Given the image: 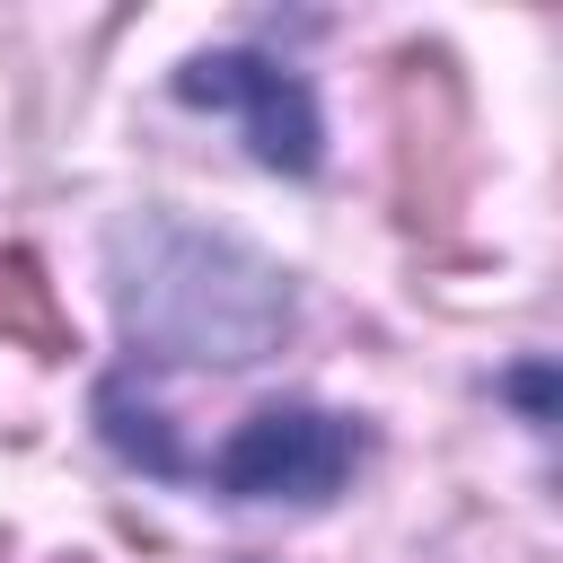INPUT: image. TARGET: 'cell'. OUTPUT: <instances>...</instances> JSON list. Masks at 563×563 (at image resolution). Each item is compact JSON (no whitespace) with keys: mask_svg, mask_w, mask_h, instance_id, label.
Returning a JSON list of instances; mask_svg holds the SVG:
<instances>
[{"mask_svg":"<svg viewBox=\"0 0 563 563\" xmlns=\"http://www.w3.org/2000/svg\"><path fill=\"white\" fill-rule=\"evenodd\" d=\"M114 317L150 361H264L290 334V282L255 246L141 211L106 238Z\"/></svg>","mask_w":563,"mask_h":563,"instance_id":"6da1fadb","label":"cell"},{"mask_svg":"<svg viewBox=\"0 0 563 563\" xmlns=\"http://www.w3.org/2000/svg\"><path fill=\"white\" fill-rule=\"evenodd\" d=\"M352 457H361V431L343 413L290 396V405H255L220 440L211 493H229V501H325L352 475Z\"/></svg>","mask_w":563,"mask_h":563,"instance_id":"7a4b0ae2","label":"cell"},{"mask_svg":"<svg viewBox=\"0 0 563 563\" xmlns=\"http://www.w3.org/2000/svg\"><path fill=\"white\" fill-rule=\"evenodd\" d=\"M176 97H185V106H220V114H238L246 141H255V158L282 167V176H308L317 150H325L308 79L282 70V62H264V53H194V62L176 70Z\"/></svg>","mask_w":563,"mask_h":563,"instance_id":"3957f363","label":"cell"},{"mask_svg":"<svg viewBox=\"0 0 563 563\" xmlns=\"http://www.w3.org/2000/svg\"><path fill=\"white\" fill-rule=\"evenodd\" d=\"M457 88H449V62L440 53H405L396 62V194L413 220L449 211L457 194Z\"/></svg>","mask_w":563,"mask_h":563,"instance_id":"277c9868","label":"cell"},{"mask_svg":"<svg viewBox=\"0 0 563 563\" xmlns=\"http://www.w3.org/2000/svg\"><path fill=\"white\" fill-rule=\"evenodd\" d=\"M0 343H26L35 361L70 352V317H62V299L26 246H0Z\"/></svg>","mask_w":563,"mask_h":563,"instance_id":"5b68a950","label":"cell"},{"mask_svg":"<svg viewBox=\"0 0 563 563\" xmlns=\"http://www.w3.org/2000/svg\"><path fill=\"white\" fill-rule=\"evenodd\" d=\"M97 431L114 440V457H132L141 475H185V449L167 440V413L150 396H132V378H106L97 387Z\"/></svg>","mask_w":563,"mask_h":563,"instance_id":"8992f818","label":"cell"}]
</instances>
